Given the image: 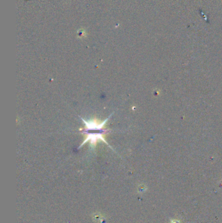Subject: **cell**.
Segmentation results:
<instances>
[{"instance_id": "6da1fadb", "label": "cell", "mask_w": 222, "mask_h": 223, "mask_svg": "<svg viewBox=\"0 0 222 223\" xmlns=\"http://www.w3.org/2000/svg\"><path fill=\"white\" fill-rule=\"evenodd\" d=\"M146 190V188L145 187H143V186H140V187H139L138 188V191L139 193H142L143 192H145Z\"/></svg>"}, {"instance_id": "7a4b0ae2", "label": "cell", "mask_w": 222, "mask_h": 223, "mask_svg": "<svg viewBox=\"0 0 222 223\" xmlns=\"http://www.w3.org/2000/svg\"><path fill=\"white\" fill-rule=\"evenodd\" d=\"M171 223H181V221L178 219H171Z\"/></svg>"}]
</instances>
